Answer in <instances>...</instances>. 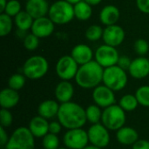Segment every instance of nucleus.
Masks as SVG:
<instances>
[{
  "label": "nucleus",
  "instance_id": "nucleus-1",
  "mask_svg": "<svg viewBox=\"0 0 149 149\" xmlns=\"http://www.w3.org/2000/svg\"><path fill=\"white\" fill-rule=\"evenodd\" d=\"M57 120L67 130L81 128L87 122L86 108L73 101L60 104Z\"/></svg>",
  "mask_w": 149,
  "mask_h": 149
},
{
  "label": "nucleus",
  "instance_id": "nucleus-2",
  "mask_svg": "<svg viewBox=\"0 0 149 149\" xmlns=\"http://www.w3.org/2000/svg\"><path fill=\"white\" fill-rule=\"evenodd\" d=\"M103 74L104 68L96 60H92L79 65L74 79L83 89H94L103 82Z\"/></svg>",
  "mask_w": 149,
  "mask_h": 149
},
{
  "label": "nucleus",
  "instance_id": "nucleus-3",
  "mask_svg": "<svg viewBox=\"0 0 149 149\" xmlns=\"http://www.w3.org/2000/svg\"><path fill=\"white\" fill-rule=\"evenodd\" d=\"M48 17L55 24H66L74 17V6L65 0H58L50 5Z\"/></svg>",
  "mask_w": 149,
  "mask_h": 149
},
{
  "label": "nucleus",
  "instance_id": "nucleus-4",
  "mask_svg": "<svg viewBox=\"0 0 149 149\" xmlns=\"http://www.w3.org/2000/svg\"><path fill=\"white\" fill-rule=\"evenodd\" d=\"M35 137L26 127H17L10 135L5 149H35Z\"/></svg>",
  "mask_w": 149,
  "mask_h": 149
},
{
  "label": "nucleus",
  "instance_id": "nucleus-5",
  "mask_svg": "<svg viewBox=\"0 0 149 149\" xmlns=\"http://www.w3.org/2000/svg\"><path fill=\"white\" fill-rule=\"evenodd\" d=\"M127 112L119 105H112L103 110L101 123L110 131H118L125 126L127 121Z\"/></svg>",
  "mask_w": 149,
  "mask_h": 149
},
{
  "label": "nucleus",
  "instance_id": "nucleus-6",
  "mask_svg": "<svg viewBox=\"0 0 149 149\" xmlns=\"http://www.w3.org/2000/svg\"><path fill=\"white\" fill-rule=\"evenodd\" d=\"M49 70L47 59L40 55H36L25 60L23 65V74L29 79L37 80L42 79Z\"/></svg>",
  "mask_w": 149,
  "mask_h": 149
},
{
  "label": "nucleus",
  "instance_id": "nucleus-7",
  "mask_svg": "<svg viewBox=\"0 0 149 149\" xmlns=\"http://www.w3.org/2000/svg\"><path fill=\"white\" fill-rule=\"evenodd\" d=\"M128 81L127 71L120 68L119 65H113L104 69L103 84L114 92L123 90Z\"/></svg>",
  "mask_w": 149,
  "mask_h": 149
},
{
  "label": "nucleus",
  "instance_id": "nucleus-8",
  "mask_svg": "<svg viewBox=\"0 0 149 149\" xmlns=\"http://www.w3.org/2000/svg\"><path fill=\"white\" fill-rule=\"evenodd\" d=\"M63 142L69 149H84L90 143L87 131L83 127L68 129L63 136Z\"/></svg>",
  "mask_w": 149,
  "mask_h": 149
},
{
  "label": "nucleus",
  "instance_id": "nucleus-9",
  "mask_svg": "<svg viewBox=\"0 0 149 149\" xmlns=\"http://www.w3.org/2000/svg\"><path fill=\"white\" fill-rule=\"evenodd\" d=\"M79 65L71 55L62 56L56 64V73L61 80L75 79Z\"/></svg>",
  "mask_w": 149,
  "mask_h": 149
},
{
  "label": "nucleus",
  "instance_id": "nucleus-10",
  "mask_svg": "<svg viewBox=\"0 0 149 149\" xmlns=\"http://www.w3.org/2000/svg\"><path fill=\"white\" fill-rule=\"evenodd\" d=\"M95 60L105 69L118 64L120 55L116 47L104 44L97 48L94 52Z\"/></svg>",
  "mask_w": 149,
  "mask_h": 149
},
{
  "label": "nucleus",
  "instance_id": "nucleus-11",
  "mask_svg": "<svg viewBox=\"0 0 149 149\" xmlns=\"http://www.w3.org/2000/svg\"><path fill=\"white\" fill-rule=\"evenodd\" d=\"M87 134L90 144L99 148H105L111 141L110 130H108L101 122L91 125L87 130Z\"/></svg>",
  "mask_w": 149,
  "mask_h": 149
},
{
  "label": "nucleus",
  "instance_id": "nucleus-12",
  "mask_svg": "<svg viewBox=\"0 0 149 149\" xmlns=\"http://www.w3.org/2000/svg\"><path fill=\"white\" fill-rule=\"evenodd\" d=\"M92 97L94 104L103 109L114 105L116 102L114 91H113L104 84L100 85L93 89Z\"/></svg>",
  "mask_w": 149,
  "mask_h": 149
},
{
  "label": "nucleus",
  "instance_id": "nucleus-13",
  "mask_svg": "<svg viewBox=\"0 0 149 149\" xmlns=\"http://www.w3.org/2000/svg\"><path fill=\"white\" fill-rule=\"evenodd\" d=\"M125 37L126 33L124 29L118 24H113L106 26V28L104 29L102 38L105 44L113 47H117L123 43Z\"/></svg>",
  "mask_w": 149,
  "mask_h": 149
},
{
  "label": "nucleus",
  "instance_id": "nucleus-14",
  "mask_svg": "<svg viewBox=\"0 0 149 149\" xmlns=\"http://www.w3.org/2000/svg\"><path fill=\"white\" fill-rule=\"evenodd\" d=\"M54 28L55 24L49 17L45 16L34 19L31 31V33H33L39 38H45L53 33Z\"/></svg>",
  "mask_w": 149,
  "mask_h": 149
},
{
  "label": "nucleus",
  "instance_id": "nucleus-15",
  "mask_svg": "<svg viewBox=\"0 0 149 149\" xmlns=\"http://www.w3.org/2000/svg\"><path fill=\"white\" fill-rule=\"evenodd\" d=\"M128 72L135 79L147 78L149 75V58L140 56L132 60Z\"/></svg>",
  "mask_w": 149,
  "mask_h": 149
},
{
  "label": "nucleus",
  "instance_id": "nucleus-16",
  "mask_svg": "<svg viewBox=\"0 0 149 149\" xmlns=\"http://www.w3.org/2000/svg\"><path fill=\"white\" fill-rule=\"evenodd\" d=\"M50 5L47 0H28L25 4V10L34 18L45 17L49 13Z\"/></svg>",
  "mask_w": 149,
  "mask_h": 149
},
{
  "label": "nucleus",
  "instance_id": "nucleus-17",
  "mask_svg": "<svg viewBox=\"0 0 149 149\" xmlns=\"http://www.w3.org/2000/svg\"><path fill=\"white\" fill-rule=\"evenodd\" d=\"M49 124L48 120L37 115L31 118L28 128L36 139H42L49 133Z\"/></svg>",
  "mask_w": 149,
  "mask_h": 149
},
{
  "label": "nucleus",
  "instance_id": "nucleus-18",
  "mask_svg": "<svg viewBox=\"0 0 149 149\" xmlns=\"http://www.w3.org/2000/svg\"><path fill=\"white\" fill-rule=\"evenodd\" d=\"M56 100L60 104L72 101L74 95L73 85L69 80H61L55 87L54 91Z\"/></svg>",
  "mask_w": 149,
  "mask_h": 149
},
{
  "label": "nucleus",
  "instance_id": "nucleus-19",
  "mask_svg": "<svg viewBox=\"0 0 149 149\" xmlns=\"http://www.w3.org/2000/svg\"><path fill=\"white\" fill-rule=\"evenodd\" d=\"M71 56L78 63L79 65H82L92 61L94 54L89 45L85 44H79L72 48Z\"/></svg>",
  "mask_w": 149,
  "mask_h": 149
},
{
  "label": "nucleus",
  "instance_id": "nucleus-20",
  "mask_svg": "<svg viewBox=\"0 0 149 149\" xmlns=\"http://www.w3.org/2000/svg\"><path fill=\"white\" fill-rule=\"evenodd\" d=\"M60 104L55 100H45L42 101L38 107V115L46 119L52 120L57 118L59 111Z\"/></svg>",
  "mask_w": 149,
  "mask_h": 149
},
{
  "label": "nucleus",
  "instance_id": "nucleus-21",
  "mask_svg": "<svg viewBox=\"0 0 149 149\" xmlns=\"http://www.w3.org/2000/svg\"><path fill=\"white\" fill-rule=\"evenodd\" d=\"M117 141L123 146H133L139 140L138 132L132 127L124 126L116 131Z\"/></svg>",
  "mask_w": 149,
  "mask_h": 149
},
{
  "label": "nucleus",
  "instance_id": "nucleus-22",
  "mask_svg": "<svg viewBox=\"0 0 149 149\" xmlns=\"http://www.w3.org/2000/svg\"><path fill=\"white\" fill-rule=\"evenodd\" d=\"M20 96L17 91L10 87L3 88L0 93V106L3 109L10 110L19 102Z\"/></svg>",
  "mask_w": 149,
  "mask_h": 149
},
{
  "label": "nucleus",
  "instance_id": "nucleus-23",
  "mask_svg": "<svg viewBox=\"0 0 149 149\" xmlns=\"http://www.w3.org/2000/svg\"><path fill=\"white\" fill-rule=\"evenodd\" d=\"M120 13L119 9L113 4L106 5L100 12V20L106 26L116 24L120 19Z\"/></svg>",
  "mask_w": 149,
  "mask_h": 149
},
{
  "label": "nucleus",
  "instance_id": "nucleus-24",
  "mask_svg": "<svg viewBox=\"0 0 149 149\" xmlns=\"http://www.w3.org/2000/svg\"><path fill=\"white\" fill-rule=\"evenodd\" d=\"M34 22V18L26 11L21 10L16 17H14V23L18 31H27L31 29L32 24Z\"/></svg>",
  "mask_w": 149,
  "mask_h": 149
},
{
  "label": "nucleus",
  "instance_id": "nucleus-25",
  "mask_svg": "<svg viewBox=\"0 0 149 149\" xmlns=\"http://www.w3.org/2000/svg\"><path fill=\"white\" fill-rule=\"evenodd\" d=\"M73 6H74V15L77 19L80 21H86L92 17L93 14L92 5L86 3L85 0L79 2Z\"/></svg>",
  "mask_w": 149,
  "mask_h": 149
},
{
  "label": "nucleus",
  "instance_id": "nucleus-26",
  "mask_svg": "<svg viewBox=\"0 0 149 149\" xmlns=\"http://www.w3.org/2000/svg\"><path fill=\"white\" fill-rule=\"evenodd\" d=\"M139 102L138 100L135 96V94H125L123 95L120 100H119V106L125 111V112H133L134 111L138 106H139Z\"/></svg>",
  "mask_w": 149,
  "mask_h": 149
},
{
  "label": "nucleus",
  "instance_id": "nucleus-27",
  "mask_svg": "<svg viewBox=\"0 0 149 149\" xmlns=\"http://www.w3.org/2000/svg\"><path fill=\"white\" fill-rule=\"evenodd\" d=\"M102 113L103 111L101 110V107H100L96 104L89 105L86 108V116L87 122H89L91 125L101 122Z\"/></svg>",
  "mask_w": 149,
  "mask_h": 149
},
{
  "label": "nucleus",
  "instance_id": "nucleus-28",
  "mask_svg": "<svg viewBox=\"0 0 149 149\" xmlns=\"http://www.w3.org/2000/svg\"><path fill=\"white\" fill-rule=\"evenodd\" d=\"M13 27L12 17L5 13L0 14V36L6 37L10 33Z\"/></svg>",
  "mask_w": 149,
  "mask_h": 149
},
{
  "label": "nucleus",
  "instance_id": "nucleus-29",
  "mask_svg": "<svg viewBox=\"0 0 149 149\" xmlns=\"http://www.w3.org/2000/svg\"><path fill=\"white\" fill-rule=\"evenodd\" d=\"M26 79L27 78L24 74L14 73L10 77L8 80V87L16 91H19L24 86Z\"/></svg>",
  "mask_w": 149,
  "mask_h": 149
},
{
  "label": "nucleus",
  "instance_id": "nucleus-30",
  "mask_svg": "<svg viewBox=\"0 0 149 149\" xmlns=\"http://www.w3.org/2000/svg\"><path fill=\"white\" fill-rule=\"evenodd\" d=\"M103 32H104V29H102L101 26L98 24H93L86 29V38L89 41L95 42L100 40L103 37Z\"/></svg>",
  "mask_w": 149,
  "mask_h": 149
},
{
  "label": "nucleus",
  "instance_id": "nucleus-31",
  "mask_svg": "<svg viewBox=\"0 0 149 149\" xmlns=\"http://www.w3.org/2000/svg\"><path fill=\"white\" fill-rule=\"evenodd\" d=\"M60 141L57 134L48 133L42 138L43 149H58L60 147Z\"/></svg>",
  "mask_w": 149,
  "mask_h": 149
},
{
  "label": "nucleus",
  "instance_id": "nucleus-32",
  "mask_svg": "<svg viewBox=\"0 0 149 149\" xmlns=\"http://www.w3.org/2000/svg\"><path fill=\"white\" fill-rule=\"evenodd\" d=\"M135 96L141 106L149 107V86H140L135 92Z\"/></svg>",
  "mask_w": 149,
  "mask_h": 149
},
{
  "label": "nucleus",
  "instance_id": "nucleus-33",
  "mask_svg": "<svg viewBox=\"0 0 149 149\" xmlns=\"http://www.w3.org/2000/svg\"><path fill=\"white\" fill-rule=\"evenodd\" d=\"M39 45V38L33 33H28L24 38V46L28 51H35Z\"/></svg>",
  "mask_w": 149,
  "mask_h": 149
},
{
  "label": "nucleus",
  "instance_id": "nucleus-34",
  "mask_svg": "<svg viewBox=\"0 0 149 149\" xmlns=\"http://www.w3.org/2000/svg\"><path fill=\"white\" fill-rule=\"evenodd\" d=\"M21 10V3L18 0H9L3 13H5L13 17H16Z\"/></svg>",
  "mask_w": 149,
  "mask_h": 149
},
{
  "label": "nucleus",
  "instance_id": "nucleus-35",
  "mask_svg": "<svg viewBox=\"0 0 149 149\" xmlns=\"http://www.w3.org/2000/svg\"><path fill=\"white\" fill-rule=\"evenodd\" d=\"M134 48L135 52L141 56V57H144L149 51V45L148 41L146 39L143 38H139L134 42Z\"/></svg>",
  "mask_w": 149,
  "mask_h": 149
},
{
  "label": "nucleus",
  "instance_id": "nucleus-36",
  "mask_svg": "<svg viewBox=\"0 0 149 149\" xmlns=\"http://www.w3.org/2000/svg\"><path fill=\"white\" fill-rule=\"evenodd\" d=\"M13 122V116L10 110L2 108L0 111V124L1 127L7 128L12 125Z\"/></svg>",
  "mask_w": 149,
  "mask_h": 149
},
{
  "label": "nucleus",
  "instance_id": "nucleus-37",
  "mask_svg": "<svg viewBox=\"0 0 149 149\" xmlns=\"http://www.w3.org/2000/svg\"><path fill=\"white\" fill-rule=\"evenodd\" d=\"M62 128H64V127H63V126L61 125V123L58 120L51 121L50 124H49V133H51V134L58 135V134L61 133Z\"/></svg>",
  "mask_w": 149,
  "mask_h": 149
},
{
  "label": "nucleus",
  "instance_id": "nucleus-38",
  "mask_svg": "<svg viewBox=\"0 0 149 149\" xmlns=\"http://www.w3.org/2000/svg\"><path fill=\"white\" fill-rule=\"evenodd\" d=\"M131 63H132V60L128 57H127V56H121L119 58V61H118L117 65H119L120 68H122L125 71H128V69H129V67L131 65Z\"/></svg>",
  "mask_w": 149,
  "mask_h": 149
},
{
  "label": "nucleus",
  "instance_id": "nucleus-39",
  "mask_svg": "<svg viewBox=\"0 0 149 149\" xmlns=\"http://www.w3.org/2000/svg\"><path fill=\"white\" fill-rule=\"evenodd\" d=\"M136 5L141 12L149 14V0H136Z\"/></svg>",
  "mask_w": 149,
  "mask_h": 149
},
{
  "label": "nucleus",
  "instance_id": "nucleus-40",
  "mask_svg": "<svg viewBox=\"0 0 149 149\" xmlns=\"http://www.w3.org/2000/svg\"><path fill=\"white\" fill-rule=\"evenodd\" d=\"M5 129L6 128L0 126V144L2 147H5L6 143L8 142L9 137H10Z\"/></svg>",
  "mask_w": 149,
  "mask_h": 149
},
{
  "label": "nucleus",
  "instance_id": "nucleus-41",
  "mask_svg": "<svg viewBox=\"0 0 149 149\" xmlns=\"http://www.w3.org/2000/svg\"><path fill=\"white\" fill-rule=\"evenodd\" d=\"M132 149H149V141L139 139L132 146Z\"/></svg>",
  "mask_w": 149,
  "mask_h": 149
},
{
  "label": "nucleus",
  "instance_id": "nucleus-42",
  "mask_svg": "<svg viewBox=\"0 0 149 149\" xmlns=\"http://www.w3.org/2000/svg\"><path fill=\"white\" fill-rule=\"evenodd\" d=\"M7 3H8L7 0H0V11H1V13H3L4 11V9L6 7Z\"/></svg>",
  "mask_w": 149,
  "mask_h": 149
},
{
  "label": "nucleus",
  "instance_id": "nucleus-43",
  "mask_svg": "<svg viewBox=\"0 0 149 149\" xmlns=\"http://www.w3.org/2000/svg\"><path fill=\"white\" fill-rule=\"evenodd\" d=\"M85 1H86V3H88L89 4H91L92 6L100 4V3L102 2V0H85Z\"/></svg>",
  "mask_w": 149,
  "mask_h": 149
},
{
  "label": "nucleus",
  "instance_id": "nucleus-44",
  "mask_svg": "<svg viewBox=\"0 0 149 149\" xmlns=\"http://www.w3.org/2000/svg\"><path fill=\"white\" fill-rule=\"evenodd\" d=\"M84 149H103L101 148H99V147H97V146H94V145H92V144H90V145H87L86 148Z\"/></svg>",
  "mask_w": 149,
  "mask_h": 149
},
{
  "label": "nucleus",
  "instance_id": "nucleus-45",
  "mask_svg": "<svg viewBox=\"0 0 149 149\" xmlns=\"http://www.w3.org/2000/svg\"><path fill=\"white\" fill-rule=\"evenodd\" d=\"M65 1H67V2H69L70 3H72V4H76V3H78L79 2H80V1H82V0H65Z\"/></svg>",
  "mask_w": 149,
  "mask_h": 149
},
{
  "label": "nucleus",
  "instance_id": "nucleus-46",
  "mask_svg": "<svg viewBox=\"0 0 149 149\" xmlns=\"http://www.w3.org/2000/svg\"><path fill=\"white\" fill-rule=\"evenodd\" d=\"M58 149H69V148H65H65H59Z\"/></svg>",
  "mask_w": 149,
  "mask_h": 149
},
{
  "label": "nucleus",
  "instance_id": "nucleus-47",
  "mask_svg": "<svg viewBox=\"0 0 149 149\" xmlns=\"http://www.w3.org/2000/svg\"><path fill=\"white\" fill-rule=\"evenodd\" d=\"M25 1H28V0H25Z\"/></svg>",
  "mask_w": 149,
  "mask_h": 149
},
{
  "label": "nucleus",
  "instance_id": "nucleus-48",
  "mask_svg": "<svg viewBox=\"0 0 149 149\" xmlns=\"http://www.w3.org/2000/svg\"></svg>",
  "mask_w": 149,
  "mask_h": 149
}]
</instances>
